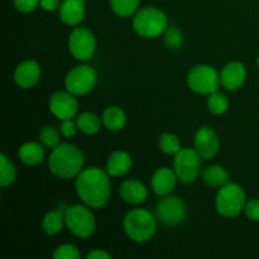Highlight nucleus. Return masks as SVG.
I'll list each match as a JSON object with an SVG mask.
<instances>
[{
  "mask_svg": "<svg viewBox=\"0 0 259 259\" xmlns=\"http://www.w3.org/2000/svg\"><path fill=\"white\" fill-rule=\"evenodd\" d=\"M110 175L98 167L82 169L76 177V194L91 209H101L108 204L111 194Z\"/></svg>",
  "mask_w": 259,
  "mask_h": 259,
  "instance_id": "nucleus-1",
  "label": "nucleus"
},
{
  "mask_svg": "<svg viewBox=\"0 0 259 259\" xmlns=\"http://www.w3.org/2000/svg\"><path fill=\"white\" fill-rule=\"evenodd\" d=\"M85 157L81 149L70 143H60L52 149L48 158V168L60 179H73L82 171Z\"/></svg>",
  "mask_w": 259,
  "mask_h": 259,
  "instance_id": "nucleus-2",
  "label": "nucleus"
},
{
  "mask_svg": "<svg viewBox=\"0 0 259 259\" xmlns=\"http://www.w3.org/2000/svg\"><path fill=\"white\" fill-rule=\"evenodd\" d=\"M123 228L129 239L136 243H146L156 234L157 220L148 210L134 209L124 218Z\"/></svg>",
  "mask_w": 259,
  "mask_h": 259,
  "instance_id": "nucleus-3",
  "label": "nucleus"
},
{
  "mask_svg": "<svg viewBox=\"0 0 259 259\" xmlns=\"http://www.w3.org/2000/svg\"><path fill=\"white\" fill-rule=\"evenodd\" d=\"M133 28L143 38H157L168 28V19L161 9L146 7L134 14Z\"/></svg>",
  "mask_w": 259,
  "mask_h": 259,
  "instance_id": "nucleus-4",
  "label": "nucleus"
},
{
  "mask_svg": "<svg viewBox=\"0 0 259 259\" xmlns=\"http://www.w3.org/2000/svg\"><path fill=\"white\" fill-rule=\"evenodd\" d=\"M247 204V195L244 189L238 184L228 182L220 187L215 199L217 211L224 218H235L244 211Z\"/></svg>",
  "mask_w": 259,
  "mask_h": 259,
  "instance_id": "nucleus-5",
  "label": "nucleus"
},
{
  "mask_svg": "<svg viewBox=\"0 0 259 259\" xmlns=\"http://www.w3.org/2000/svg\"><path fill=\"white\" fill-rule=\"evenodd\" d=\"M66 227L75 237L86 239L96 229V220L88 205H72L65 210Z\"/></svg>",
  "mask_w": 259,
  "mask_h": 259,
  "instance_id": "nucleus-6",
  "label": "nucleus"
},
{
  "mask_svg": "<svg viewBox=\"0 0 259 259\" xmlns=\"http://www.w3.org/2000/svg\"><path fill=\"white\" fill-rule=\"evenodd\" d=\"M187 85L194 93L210 95L217 93L222 86L220 73L209 65H197L190 70L187 75Z\"/></svg>",
  "mask_w": 259,
  "mask_h": 259,
  "instance_id": "nucleus-7",
  "label": "nucleus"
},
{
  "mask_svg": "<svg viewBox=\"0 0 259 259\" xmlns=\"http://www.w3.org/2000/svg\"><path fill=\"white\" fill-rule=\"evenodd\" d=\"M201 157L196 149L182 148L174 158V171L182 184H192L201 175Z\"/></svg>",
  "mask_w": 259,
  "mask_h": 259,
  "instance_id": "nucleus-8",
  "label": "nucleus"
},
{
  "mask_svg": "<svg viewBox=\"0 0 259 259\" xmlns=\"http://www.w3.org/2000/svg\"><path fill=\"white\" fill-rule=\"evenodd\" d=\"M98 82V73L91 66L80 65L66 75L65 88L75 96H83L93 91Z\"/></svg>",
  "mask_w": 259,
  "mask_h": 259,
  "instance_id": "nucleus-9",
  "label": "nucleus"
},
{
  "mask_svg": "<svg viewBox=\"0 0 259 259\" xmlns=\"http://www.w3.org/2000/svg\"><path fill=\"white\" fill-rule=\"evenodd\" d=\"M68 51L78 61H88L95 55L96 38L88 28L78 27L68 37Z\"/></svg>",
  "mask_w": 259,
  "mask_h": 259,
  "instance_id": "nucleus-10",
  "label": "nucleus"
},
{
  "mask_svg": "<svg viewBox=\"0 0 259 259\" xmlns=\"http://www.w3.org/2000/svg\"><path fill=\"white\" fill-rule=\"evenodd\" d=\"M156 218L167 227L179 225L186 218V204L177 196H163L156 206Z\"/></svg>",
  "mask_w": 259,
  "mask_h": 259,
  "instance_id": "nucleus-11",
  "label": "nucleus"
},
{
  "mask_svg": "<svg viewBox=\"0 0 259 259\" xmlns=\"http://www.w3.org/2000/svg\"><path fill=\"white\" fill-rule=\"evenodd\" d=\"M48 108L51 113L60 120L72 119L77 116L78 101L70 91H58L51 96Z\"/></svg>",
  "mask_w": 259,
  "mask_h": 259,
  "instance_id": "nucleus-12",
  "label": "nucleus"
},
{
  "mask_svg": "<svg viewBox=\"0 0 259 259\" xmlns=\"http://www.w3.org/2000/svg\"><path fill=\"white\" fill-rule=\"evenodd\" d=\"M195 149L202 159L214 158L220 148V139L211 126H201L195 134Z\"/></svg>",
  "mask_w": 259,
  "mask_h": 259,
  "instance_id": "nucleus-13",
  "label": "nucleus"
},
{
  "mask_svg": "<svg viewBox=\"0 0 259 259\" xmlns=\"http://www.w3.org/2000/svg\"><path fill=\"white\" fill-rule=\"evenodd\" d=\"M247 78V68L239 61H233L225 65L220 72L222 86L229 91H235L242 88Z\"/></svg>",
  "mask_w": 259,
  "mask_h": 259,
  "instance_id": "nucleus-14",
  "label": "nucleus"
},
{
  "mask_svg": "<svg viewBox=\"0 0 259 259\" xmlns=\"http://www.w3.org/2000/svg\"><path fill=\"white\" fill-rule=\"evenodd\" d=\"M40 80V67L35 61L28 60L19 63L14 71V81L19 88L30 89Z\"/></svg>",
  "mask_w": 259,
  "mask_h": 259,
  "instance_id": "nucleus-15",
  "label": "nucleus"
},
{
  "mask_svg": "<svg viewBox=\"0 0 259 259\" xmlns=\"http://www.w3.org/2000/svg\"><path fill=\"white\" fill-rule=\"evenodd\" d=\"M177 180L179 179H177L174 169L168 168V167H162V168L157 169L152 177V190H153L154 194L161 197L171 195L176 187Z\"/></svg>",
  "mask_w": 259,
  "mask_h": 259,
  "instance_id": "nucleus-16",
  "label": "nucleus"
},
{
  "mask_svg": "<svg viewBox=\"0 0 259 259\" xmlns=\"http://www.w3.org/2000/svg\"><path fill=\"white\" fill-rule=\"evenodd\" d=\"M85 2L83 0H62L60 5V18L65 24L75 27L85 18Z\"/></svg>",
  "mask_w": 259,
  "mask_h": 259,
  "instance_id": "nucleus-17",
  "label": "nucleus"
},
{
  "mask_svg": "<svg viewBox=\"0 0 259 259\" xmlns=\"http://www.w3.org/2000/svg\"><path fill=\"white\" fill-rule=\"evenodd\" d=\"M121 199L131 205L143 204L148 199V191L142 182L137 180H128L121 184L119 189Z\"/></svg>",
  "mask_w": 259,
  "mask_h": 259,
  "instance_id": "nucleus-18",
  "label": "nucleus"
},
{
  "mask_svg": "<svg viewBox=\"0 0 259 259\" xmlns=\"http://www.w3.org/2000/svg\"><path fill=\"white\" fill-rule=\"evenodd\" d=\"M132 156L125 151H116L110 154L106 163V172L111 177H120L128 174L132 168Z\"/></svg>",
  "mask_w": 259,
  "mask_h": 259,
  "instance_id": "nucleus-19",
  "label": "nucleus"
},
{
  "mask_svg": "<svg viewBox=\"0 0 259 259\" xmlns=\"http://www.w3.org/2000/svg\"><path fill=\"white\" fill-rule=\"evenodd\" d=\"M45 156V149L37 142L24 143L23 146H20L19 151H18V157L27 166H37V164L42 163Z\"/></svg>",
  "mask_w": 259,
  "mask_h": 259,
  "instance_id": "nucleus-20",
  "label": "nucleus"
},
{
  "mask_svg": "<svg viewBox=\"0 0 259 259\" xmlns=\"http://www.w3.org/2000/svg\"><path fill=\"white\" fill-rule=\"evenodd\" d=\"M101 120H103V125L111 132H119L126 125L125 113L118 106L106 108L101 116Z\"/></svg>",
  "mask_w": 259,
  "mask_h": 259,
  "instance_id": "nucleus-21",
  "label": "nucleus"
},
{
  "mask_svg": "<svg viewBox=\"0 0 259 259\" xmlns=\"http://www.w3.org/2000/svg\"><path fill=\"white\" fill-rule=\"evenodd\" d=\"M202 180L210 187H222L229 182V172L222 166H210L202 172Z\"/></svg>",
  "mask_w": 259,
  "mask_h": 259,
  "instance_id": "nucleus-22",
  "label": "nucleus"
},
{
  "mask_svg": "<svg viewBox=\"0 0 259 259\" xmlns=\"http://www.w3.org/2000/svg\"><path fill=\"white\" fill-rule=\"evenodd\" d=\"M65 210H55L46 214V217L42 220V229L47 235H56L62 230L63 225H66L65 222Z\"/></svg>",
  "mask_w": 259,
  "mask_h": 259,
  "instance_id": "nucleus-23",
  "label": "nucleus"
},
{
  "mask_svg": "<svg viewBox=\"0 0 259 259\" xmlns=\"http://www.w3.org/2000/svg\"><path fill=\"white\" fill-rule=\"evenodd\" d=\"M76 123H77L78 131H81L86 136H94V134L99 133V131L101 129L103 120L96 114L91 113V111H85V113L77 115Z\"/></svg>",
  "mask_w": 259,
  "mask_h": 259,
  "instance_id": "nucleus-24",
  "label": "nucleus"
},
{
  "mask_svg": "<svg viewBox=\"0 0 259 259\" xmlns=\"http://www.w3.org/2000/svg\"><path fill=\"white\" fill-rule=\"evenodd\" d=\"M17 168L5 154H0V186L8 187L17 179Z\"/></svg>",
  "mask_w": 259,
  "mask_h": 259,
  "instance_id": "nucleus-25",
  "label": "nucleus"
},
{
  "mask_svg": "<svg viewBox=\"0 0 259 259\" xmlns=\"http://www.w3.org/2000/svg\"><path fill=\"white\" fill-rule=\"evenodd\" d=\"M110 7L119 17L129 18L138 10L139 0H110Z\"/></svg>",
  "mask_w": 259,
  "mask_h": 259,
  "instance_id": "nucleus-26",
  "label": "nucleus"
},
{
  "mask_svg": "<svg viewBox=\"0 0 259 259\" xmlns=\"http://www.w3.org/2000/svg\"><path fill=\"white\" fill-rule=\"evenodd\" d=\"M207 108H209L210 113L215 114V115H223L229 109V99L219 91L210 94L207 98Z\"/></svg>",
  "mask_w": 259,
  "mask_h": 259,
  "instance_id": "nucleus-27",
  "label": "nucleus"
},
{
  "mask_svg": "<svg viewBox=\"0 0 259 259\" xmlns=\"http://www.w3.org/2000/svg\"><path fill=\"white\" fill-rule=\"evenodd\" d=\"M159 149L163 152L167 156H175L179 153L182 149L181 142H180L179 137L175 136L172 133H164L159 137L158 141Z\"/></svg>",
  "mask_w": 259,
  "mask_h": 259,
  "instance_id": "nucleus-28",
  "label": "nucleus"
},
{
  "mask_svg": "<svg viewBox=\"0 0 259 259\" xmlns=\"http://www.w3.org/2000/svg\"><path fill=\"white\" fill-rule=\"evenodd\" d=\"M61 136L62 134H61L60 131H57L55 126L50 125L43 126L39 132V138L43 146L52 149L56 148L61 143Z\"/></svg>",
  "mask_w": 259,
  "mask_h": 259,
  "instance_id": "nucleus-29",
  "label": "nucleus"
},
{
  "mask_svg": "<svg viewBox=\"0 0 259 259\" xmlns=\"http://www.w3.org/2000/svg\"><path fill=\"white\" fill-rule=\"evenodd\" d=\"M163 42L169 50H177L184 42V35L177 27H168L163 33Z\"/></svg>",
  "mask_w": 259,
  "mask_h": 259,
  "instance_id": "nucleus-30",
  "label": "nucleus"
},
{
  "mask_svg": "<svg viewBox=\"0 0 259 259\" xmlns=\"http://www.w3.org/2000/svg\"><path fill=\"white\" fill-rule=\"evenodd\" d=\"M55 259H78L80 258V252L77 248L72 244H62L56 248L53 253Z\"/></svg>",
  "mask_w": 259,
  "mask_h": 259,
  "instance_id": "nucleus-31",
  "label": "nucleus"
},
{
  "mask_svg": "<svg viewBox=\"0 0 259 259\" xmlns=\"http://www.w3.org/2000/svg\"><path fill=\"white\" fill-rule=\"evenodd\" d=\"M40 5V0H14L15 9L19 13H32Z\"/></svg>",
  "mask_w": 259,
  "mask_h": 259,
  "instance_id": "nucleus-32",
  "label": "nucleus"
},
{
  "mask_svg": "<svg viewBox=\"0 0 259 259\" xmlns=\"http://www.w3.org/2000/svg\"><path fill=\"white\" fill-rule=\"evenodd\" d=\"M78 131V126L76 121H73L72 119H65V120H61L60 125V132L62 134V137L65 138H72L76 136Z\"/></svg>",
  "mask_w": 259,
  "mask_h": 259,
  "instance_id": "nucleus-33",
  "label": "nucleus"
},
{
  "mask_svg": "<svg viewBox=\"0 0 259 259\" xmlns=\"http://www.w3.org/2000/svg\"><path fill=\"white\" fill-rule=\"evenodd\" d=\"M245 217L253 222H259V199H252L247 201L244 207Z\"/></svg>",
  "mask_w": 259,
  "mask_h": 259,
  "instance_id": "nucleus-34",
  "label": "nucleus"
},
{
  "mask_svg": "<svg viewBox=\"0 0 259 259\" xmlns=\"http://www.w3.org/2000/svg\"><path fill=\"white\" fill-rule=\"evenodd\" d=\"M61 0H40V8L46 12H53L56 9H60Z\"/></svg>",
  "mask_w": 259,
  "mask_h": 259,
  "instance_id": "nucleus-35",
  "label": "nucleus"
},
{
  "mask_svg": "<svg viewBox=\"0 0 259 259\" xmlns=\"http://www.w3.org/2000/svg\"><path fill=\"white\" fill-rule=\"evenodd\" d=\"M111 255L103 249H95L86 255V259H110Z\"/></svg>",
  "mask_w": 259,
  "mask_h": 259,
  "instance_id": "nucleus-36",
  "label": "nucleus"
},
{
  "mask_svg": "<svg viewBox=\"0 0 259 259\" xmlns=\"http://www.w3.org/2000/svg\"><path fill=\"white\" fill-rule=\"evenodd\" d=\"M257 63H258V67H259V57H258V60H257Z\"/></svg>",
  "mask_w": 259,
  "mask_h": 259,
  "instance_id": "nucleus-37",
  "label": "nucleus"
},
{
  "mask_svg": "<svg viewBox=\"0 0 259 259\" xmlns=\"http://www.w3.org/2000/svg\"><path fill=\"white\" fill-rule=\"evenodd\" d=\"M83 2H85V0H83Z\"/></svg>",
  "mask_w": 259,
  "mask_h": 259,
  "instance_id": "nucleus-38",
  "label": "nucleus"
}]
</instances>
